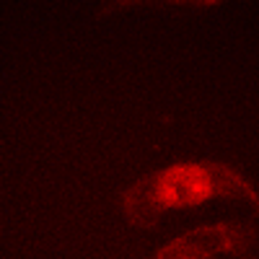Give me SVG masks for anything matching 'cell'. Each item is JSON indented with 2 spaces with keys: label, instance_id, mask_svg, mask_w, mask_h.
Returning <instances> with one entry per match:
<instances>
[{
  "label": "cell",
  "instance_id": "cell-1",
  "mask_svg": "<svg viewBox=\"0 0 259 259\" xmlns=\"http://www.w3.org/2000/svg\"><path fill=\"white\" fill-rule=\"evenodd\" d=\"M207 205L246 207L259 218V182L228 158H184L148 168L112 194L117 221L135 231H150Z\"/></svg>",
  "mask_w": 259,
  "mask_h": 259
},
{
  "label": "cell",
  "instance_id": "cell-2",
  "mask_svg": "<svg viewBox=\"0 0 259 259\" xmlns=\"http://www.w3.org/2000/svg\"><path fill=\"white\" fill-rule=\"evenodd\" d=\"M259 246V218H205L182 226L148 259H236Z\"/></svg>",
  "mask_w": 259,
  "mask_h": 259
},
{
  "label": "cell",
  "instance_id": "cell-3",
  "mask_svg": "<svg viewBox=\"0 0 259 259\" xmlns=\"http://www.w3.org/2000/svg\"><path fill=\"white\" fill-rule=\"evenodd\" d=\"M246 259H259V254H249V256H246Z\"/></svg>",
  "mask_w": 259,
  "mask_h": 259
}]
</instances>
